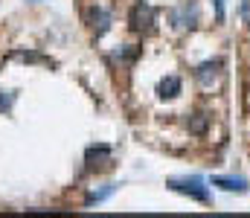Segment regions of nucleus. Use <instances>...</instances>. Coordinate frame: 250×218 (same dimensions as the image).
I'll return each instance as SVG.
<instances>
[{
    "mask_svg": "<svg viewBox=\"0 0 250 218\" xmlns=\"http://www.w3.org/2000/svg\"><path fill=\"white\" fill-rule=\"evenodd\" d=\"M166 186L175 189V192H181V195H189V198L201 201V204H209V201H212V198H209V189H207L204 180L195 178V175H192V178H169Z\"/></svg>",
    "mask_w": 250,
    "mask_h": 218,
    "instance_id": "obj_1",
    "label": "nucleus"
},
{
    "mask_svg": "<svg viewBox=\"0 0 250 218\" xmlns=\"http://www.w3.org/2000/svg\"><path fill=\"white\" fill-rule=\"evenodd\" d=\"M151 23H154V12H151V6L137 3V6L131 9V26H134V29H151Z\"/></svg>",
    "mask_w": 250,
    "mask_h": 218,
    "instance_id": "obj_2",
    "label": "nucleus"
},
{
    "mask_svg": "<svg viewBox=\"0 0 250 218\" xmlns=\"http://www.w3.org/2000/svg\"><path fill=\"white\" fill-rule=\"evenodd\" d=\"M218 70H221V59H215V61H204V64H198V67H195V79H198L204 87H209V84L215 81Z\"/></svg>",
    "mask_w": 250,
    "mask_h": 218,
    "instance_id": "obj_3",
    "label": "nucleus"
},
{
    "mask_svg": "<svg viewBox=\"0 0 250 218\" xmlns=\"http://www.w3.org/2000/svg\"><path fill=\"white\" fill-rule=\"evenodd\" d=\"M212 186H221L224 192H248L245 178H212Z\"/></svg>",
    "mask_w": 250,
    "mask_h": 218,
    "instance_id": "obj_4",
    "label": "nucleus"
},
{
    "mask_svg": "<svg viewBox=\"0 0 250 218\" xmlns=\"http://www.w3.org/2000/svg\"><path fill=\"white\" fill-rule=\"evenodd\" d=\"M157 90H160V96H163V99H175V96L181 93V79H178V76H166V79L160 81V87H157Z\"/></svg>",
    "mask_w": 250,
    "mask_h": 218,
    "instance_id": "obj_5",
    "label": "nucleus"
},
{
    "mask_svg": "<svg viewBox=\"0 0 250 218\" xmlns=\"http://www.w3.org/2000/svg\"><path fill=\"white\" fill-rule=\"evenodd\" d=\"M207 125H209V117H207V114H195V117L189 119V131H192V134H204Z\"/></svg>",
    "mask_w": 250,
    "mask_h": 218,
    "instance_id": "obj_6",
    "label": "nucleus"
},
{
    "mask_svg": "<svg viewBox=\"0 0 250 218\" xmlns=\"http://www.w3.org/2000/svg\"><path fill=\"white\" fill-rule=\"evenodd\" d=\"M242 18H245V23L250 26V0H245V3H242Z\"/></svg>",
    "mask_w": 250,
    "mask_h": 218,
    "instance_id": "obj_7",
    "label": "nucleus"
}]
</instances>
